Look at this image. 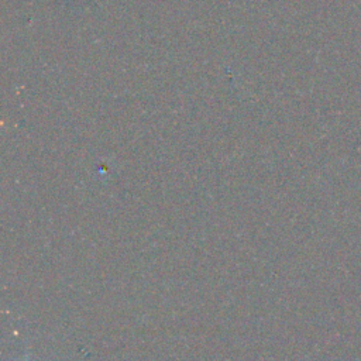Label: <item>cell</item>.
Listing matches in <instances>:
<instances>
[{"label": "cell", "mask_w": 361, "mask_h": 361, "mask_svg": "<svg viewBox=\"0 0 361 361\" xmlns=\"http://www.w3.org/2000/svg\"><path fill=\"white\" fill-rule=\"evenodd\" d=\"M24 361H30V358H29V357H25V358H24Z\"/></svg>", "instance_id": "cell-1"}]
</instances>
